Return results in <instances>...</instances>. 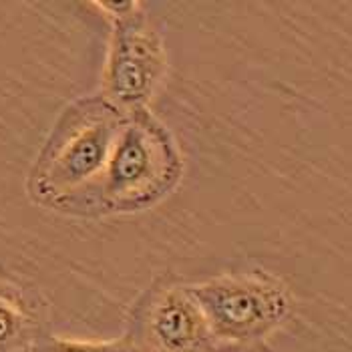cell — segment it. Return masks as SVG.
Masks as SVG:
<instances>
[{
	"label": "cell",
	"mask_w": 352,
	"mask_h": 352,
	"mask_svg": "<svg viewBox=\"0 0 352 352\" xmlns=\"http://www.w3.org/2000/svg\"><path fill=\"white\" fill-rule=\"evenodd\" d=\"M182 153L173 135L149 109L127 115L107 165L93 184L54 210L71 216H113L145 210L182 177Z\"/></svg>",
	"instance_id": "cell-1"
},
{
	"label": "cell",
	"mask_w": 352,
	"mask_h": 352,
	"mask_svg": "<svg viewBox=\"0 0 352 352\" xmlns=\"http://www.w3.org/2000/svg\"><path fill=\"white\" fill-rule=\"evenodd\" d=\"M127 115L101 95L71 103L54 123L28 175L30 195L56 208L93 184L107 165Z\"/></svg>",
	"instance_id": "cell-2"
},
{
	"label": "cell",
	"mask_w": 352,
	"mask_h": 352,
	"mask_svg": "<svg viewBox=\"0 0 352 352\" xmlns=\"http://www.w3.org/2000/svg\"><path fill=\"white\" fill-rule=\"evenodd\" d=\"M190 290L214 340L223 344L266 342L296 308L290 288L266 270L230 272L190 284Z\"/></svg>",
	"instance_id": "cell-3"
},
{
	"label": "cell",
	"mask_w": 352,
	"mask_h": 352,
	"mask_svg": "<svg viewBox=\"0 0 352 352\" xmlns=\"http://www.w3.org/2000/svg\"><path fill=\"white\" fill-rule=\"evenodd\" d=\"M113 21L101 97L123 115L149 107L165 77L162 34L149 25L141 2H95Z\"/></svg>",
	"instance_id": "cell-4"
},
{
	"label": "cell",
	"mask_w": 352,
	"mask_h": 352,
	"mask_svg": "<svg viewBox=\"0 0 352 352\" xmlns=\"http://www.w3.org/2000/svg\"><path fill=\"white\" fill-rule=\"evenodd\" d=\"M125 340L135 352H206L216 344L190 284L157 278L133 302Z\"/></svg>",
	"instance_id": "cell-5"
},
{
	"label": "cell",
	"mask_w": 352,
	"mask_h": 352,
	"mask_svg": "<svg viewBox=\"0 0 352 352\" xmlns=\"http://www.w3.org/2000/svg\"><path fill=\"white\" fill-rule=\"evenodd\" d=\"M47 332L45 304L27 288L0 280V352H30Z\"/></svg>",
	"instance_id": "cell-6"
},
{
	"label": "cell",
	"mask_w": 352,
	"mask_h": 352,
	"mask_svg": "<svg viewBox=\"0 0 352 352\" xmlns=\"http://www.w3.org/2000/svg\"><path fill=\"white\" fill-rule=\"evenodd\" d=\"M30 352H135V349L125 340V336L117 340H77L47 332L34 342Z\"/></svg>",
	"instance_id": "cell-7"
},
{
	"label": "cell",
	"mask_w": 352,
	"mask_h": 352,
	"mask_svg": "<svg viewBox=\"0 0 352 352\" xmlns=\"http://www.w3.org/2000/svg\"><path fill=\"white\" fill-rule=\"evenodd\" d=\"M206 352H278L272 349L268 342H256V344H223L216 342Z\"/></svg>",
	"instance_id": "cell-8"
}]
</instances>
